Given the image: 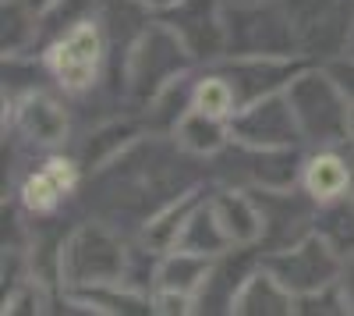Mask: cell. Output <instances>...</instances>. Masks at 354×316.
Here are the masks:
<instances>
[{
  "label": "cell",
  "mask_w": 354,
  "mask_h": 316,
  "mask_svg": "<svg viewBox=\"0 0 354 316\" xmlns=\"http://www.w3.org/2000/svg\"><path fill=\"white\" fill-rule=\"evenodd\" d=\"M195 61L216 64L227 57V0H177L160 11Z\"/></svg>",
  "instance_id": "10"
},
{
  "label": "cell",
  "mask_w": 354,
  "mask_h": 316,
  "mask_svg": "<svg viewBox=\"0 0 354 316\" xmlns=\"http://www.w3.org/2000/svg\"><path fill=\"white\" fill-rule=\"evenodd\" d=\"M230 139L245 142V146H262V150L301 146L305 135L298 125V114H294V107L287 100V89L241 107L230 118Z\"/></svg>",
  "instance_id": "11"
},
{
  "label": "cell",
  "mask_w": 354,
  "mask_h": 316,
  "mask_svg": "<svg viewBox=\"0 0 354 316\" xmlns=\"http://www.w3.org/2000/svg\"><path fill=\"white\" fill-rule=\"evenodd\" d=\"M128 245L106 220H88L68 235L61 252V281L68 292L75 288H96V284H117L128 270Z\"/></svg>",
  "instance_id": "4"
},
{
  "label": "cell",
  "mask_w": 354,
  "mask_h": 316,
  "mask_svg": "<svg viewBox=\"0 0 354 316\" xmlns=\"http://www.w3.org/2000/svg\"><path fill=\"white\" fill-rule=\"evenodd\" d=\"M326 68H330V75L337 78V85L344 89V96L354 103V53L333 57V61H326Z\"/></svg>",
  "instance_id": "24"
},
{
  "label": "cell",
  "mask_w": 354,
  "mask_h": 316,
  "mask_svg": "<svg viewBox=\"0 0 354 316\" xmlns=\"http://www.w3.org/2000/svg\"><path fill=\"white\" fill-rule=\"evenodd\" d=\"M213 270V256H198L188 249H170L160 256V274H156V288L167 292H181V295H198V288L205 284Z\"/></svg>",
  "instance_id": "18"
},
{
  "label": "cell",
  "mask_w": 354,
  "mask_h": 316,
  "mask_svg": "<svg viewBox=\"0 0 354 316\" xmlns=\"http://www.w3.org/2000/svg\"><path fill=\"white\" fill-rule=\"evenodd\" d=\"M351 182H354V170H351V153H337V150H315L305 157L301 164V188L315 199L319 207L337 203V199L351 195Z\"/></svg>",
  "instance_id": "15"
},
{
  "label": "cell",
  "mask_w": 354,
  "mask_h": 316,
  "mask_svg": "<svg viewBox=\"0 0 354 316\" xmlns=\"http://www.w3.org/2000/svg\"><path fill=\"white\" fill-rule=\"evenodd\" d=\"M18 4H25L28 11H36V15H46V11L57 4V0H18Z\"/></svg>",
  "instance_id": "26"
},
{
  "label": "cell",
  "mask_w": 354,
  "mask_h": 316,
  "mask_svg": "<svg viewBox=\"0 0 354 316\" xmlns=\"http://www.w3.org/2000/svg\"><path fill=\"white\" fill-rule=\"evenodd\" d=\"M347 53H354V33H351V46H347Z\"/></svg>",
  "instance_id": "29"
},
{
  "label": "cell",
  "mask_w": 354,
  "mask_h": 316,
  "mask_svg": "<svg viewBox=\"0 0 354 316\" xmlns=\"http://www.w3.org/2000/svg\"><path fill=\"white\" fill-rule=\"evenodd\" d=\"M315 231L347 260V256L354 252V195H344V199H337V203L319 207Z\"/></svg>",
  "instance_id": "23"
},
{
  "label": "cell",
  "mask_w": 354,
  "mask_h": 316,
  "mask_svg": "<svg viewBox=\"0 0 354 316\" xmlns=\"http://www.w3.org/2000/svg\"><path fill=\"white\" fill-rule=\"evenodd\" d=\"M209 207L234 245H259L262 242V213L248 188H220L209 195Z\"/></svg>",
  "instance_id": "16"
},
{
  "label": "cell",
  "mask_w": 354,
  "mask_h": 316,
  "mask_svg": "<svg viewBox=\"0 0 354 316\" xmlns=\"http://www.w3.org/2000/svg\"><path fill=\"white\" fill-rule=\"evenodd\" d=\"M290 15L283 0L227 4V57H298Z\"/></svg>",
  "instance_id": "6"
},
{
  "label": "cell",
  "mask_w": 354,
  "mask_h": 316,
  "mask_svg": "<svg viewBox=\"0 0 354 316\" xmlns=\"http://www.w3.org/2000/svg\"><path fill=\"white\" fill-rule=\"evenodd\" d=\"M135 139H138V125L135 121H100L93 132H88V139L82 142L78 164L88 167V170H100L113 157H121Z\"/></svg>",
  "instance_id": "21"
},
{
  "label": "cell",
  "mask_w": 354,
  "mask_h": 316,
  "mask_svg": "<svg viewBox=\"0 0 354 316\" xmlns=\"http://www.w3.org/2000/svg\"><path fill=\"white\" fill-rule=\"evenodd\" d=\"M106 28L100 15H88L75 25H68L61 36H53L43 50V68L46 75L61 85L68 96H88L93 85L100 82V71L106 64Z\"/></svg>",
  "instance_id": "2"
},
{
  "label": "cell",
  "mask_w": 354,
  "mask_h": 316,
  "mask_svg": "<svg viewBox=\"0 0 354 316\" xmlns=\"http://www.w3.org/2000/svg\"><path fill=\"white\" fill-rule=\"evenodd\" d=\"M262 267L270 270L283 288H290L301 299V295H312V292L330 288V284L340 281L344 256L315 231V235H308L305 242L290 245V249L262 252Z\"/></svg>",
  "instance_id": "8"
},
{
  "label": "cell",
  "mask_w": 354,
  "mask_h": 316,
  "mask_svg": "<svg viewBox=\"0 0 354 316\" xmlns=\"http://www.w3.org/2000/svg\"><path fill=\"white\" fill-rule=\"evenodd\" d=\"M234 93H238V107H248L262 96L283 93L290 78L301 71V64L294 57H227V64L220 68Z\"/></svg>",
  "instance_id": "13"
},
{
  "label": "cell",
  "mask_w": 354,
  "mask_h": 316,
  "mask_svg": "<svg viewBox=\"0 0 354 316\" xmlns=\"http://www.w3.org/2000/svg\"><path fill=\"white\" fill-rule=\"evenodd\" d=\"M298 50L322 64L347 53L354 33V0H283Z\"/></svg>",
  "instance_id": "7"
},
{
  "label": "cell",
  "mask_w": 354,
  "mask_h": 316,
  "mask_svg": "<svg viewBox=\"0 0 354 316\" xmlns=\"http://www.w3.org/2000/svg\"><path fill=\"white\" fill-rule=\"evenodd\" d=\"M78 157H46L43 167L28 170L18 185V203L28 217H53L64 207V199L78 188Z\"/></svg>",
  "instance_id": "12"
},
{
  "label": "cell",
  "mask_w": 354,
  "mask_h": 316,
  "mask_svg": "<svg viewBox=\"0 0 354 316\" xmlns=\"http://www.w3.org/2000/svg\"><path fill=\"white\" fill-rule=\"evenodd\" d=\"M192 107L209 114V118H220V121H230L238 114V93L223 71H205L192 82Z\"/></svg>",
  "instance_id": "22"
},
{
  "label": "cell",
  "mask_w": 354,
  "mask_h": 316,
  "mask_svg": "<svg viewBox=\"0 0 354 316\" xmlns=\"http://www.w3.org/2000/svg\"><path fill=\"white\" fill-rule=\"evenodd\" d=\"M174 142L185 146L188 153H195V157H216L230 142V121L209 118V114L188 107L185 118L177 121V128H174Z\"/></svg>",
  "instance_id": "19"
},
{
  "label": "cell",
  "mask_w": 354,
  "mask_h": 316,
  "mask_svg": "<svg viewBox=\"0 0 354 316\" xmlns=\"http://www.w3.org/2000/svg\"><path fill=\"white\" fill-rule=\"evenodd\" d=\"M340 288H344V295H347V306H351V313H354V252L344 260V274H340Z\"/></svg>",
  "instance_id": "25"
},
{
  "label": "cell",
  "mask_w": 354,
  "mask_h": 316,
  "mask_svg": "<svg viewBox=\"0 0 354 316\" xmlns=\"http://www.w3.org/2000/svg\"><path fill=\"white\" fill-rule=\"evenodd\" d=\"M301 150L283 146V150H262V146H245V142L230 139L227 146L213 157L209 175L230 188H290L301 182Z\"/></svg>",
  "instance_id": "5"
},
{
  "label": "cell",
  "mask_w": 354,
  "mask_h": 316,
  "mask_svg": "<svg viewBox=\"0 0 354 316\" xmlns=\"http://www.w3.org/2000/svg\"><path fill=\"white\" fill-rule=\"evenodd\" d=\"M177 249H188V252H198V256H223L227 249H234V242L227 238L223 224L216 220L209 199H198V207L188 213L185 227H181V238H177Z\"/></svg>",
  "instance_id": "20"
},
{
  "label": "cell",
  "mask_w": 354,
  "mask_h": 316,
  "mask_svg": "<svg viewBox=\"0 0 354 316\" xmlns=\"http://www.w3.org/2000/svg\"><path fill=\"white\" fill-rule=\"evenodd\" d=\"M252 199L262 213V252H277L315 235L319 203L308 192L294 188H252Z\"/></svg>",
  "instance_id": "9"
},
{
  "label": "cell",
  "mask_w": 354,
  "mask_h": 316,
  "mask_svg": "<svg viewBox=\"0 0 354 316\" xmlns=\"http://www.w3.org/2000/svg\"><path fill=\"white\" fill-rule=\"evenodd\" d=\"M347 142L354 146V107H351V139H347Z\"/></svg>",
  "instance_id": "28"
},
{
  "label": "cell",
  "mask_w": 354,
  "mask_h": 316,
  "mask_svg": "<svg viewBox=\"0 0 354 316\" xmlns=\"http://www.w3.org/2000/svg\"><path fill=\"white\" fill-rule=\"evenodd\" d=\"M227 4H266V0H227Z\"/></svg>",
  "instance_id": "27"
},
{
  "label": "cell",
  "mask_w": 354,
  "mask_h": 316,
  "mask_svg": "<svg viewBox=\"0 0 354 316\" xmlns=\"http://www.w3.org/2000/svg\"><path fill=\"white\" fill-rule=\"evenodd\" d=\"M195 57L167 21H149L145 33L128 50V100L135 107H149L167 85L185 78Z\"/></svg>",
  "instance_id": "1"
},
{
  "label": "cell",
  "mask_w": 354,
  "mask_h": 316,
  "mask_svg": "<svg viewBox=\"0 0 354 316\" xmlns=\"http://www.w3.org/2000/svg\"><path fill=\"white\" fill-rule=\"evenodd\" d=\"M15 107V128L18 135L28 142V146H61V142L68 139V128H71V118H68V107L61 100H53L46 93H28L21 100L11 103Z\"/></svg>",
  "instance_id": "14"
},
{
  "label": "cell",
  "mask_w": 354,
  "mask_h": 316,
  "mask_svg": "<svg viewBox=\"0 0 354 316\" xmlns=\"http://www.w3.org/2000/svg\"><path fill=\"white\" fill-rule=\"evenodd\" d=\"M287 100L298 114V125L305 142L333 146L351 139V100L330 75V68H301L287 85Z\"/></svg>",
  "instance_id": "3"
},
{
  "label": "cell",
  "mask_w": 354,
  "mask_h": 316,
  "mask_svg": "<svg viewBox=\"0 0 354 316\" xmlns=\"http://www.w3.org/2000/svg\"><path fill=\"white\" fill-rule=\"evenodd\" d=\"M230 313H248V316H287V313H298V295H294L290 288H283V284L266 270L259 267L245 284H241V292L234 295V309Z\"/></svg>",
  "instance_id": "17"
}]
</instances>
